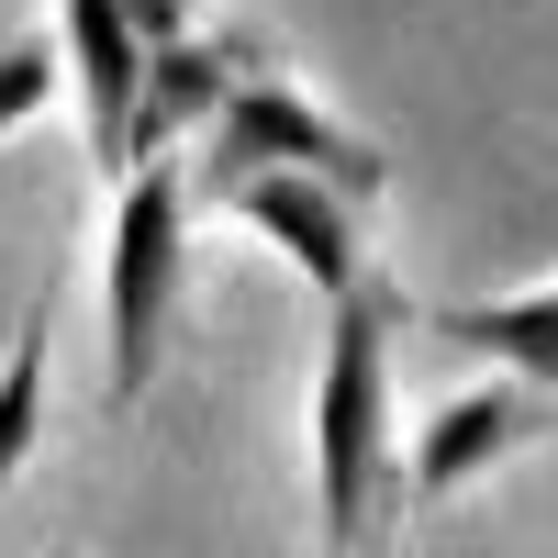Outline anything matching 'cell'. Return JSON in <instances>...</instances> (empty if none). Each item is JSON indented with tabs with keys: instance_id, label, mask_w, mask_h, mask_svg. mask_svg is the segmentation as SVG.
<instances>
[{
	"instance_id": "1",
	"label": "cell",
	"mask_w": 558,
	"mask_h": 558,
	"mask_svg": "<svg viewBox=\"0 0 558 558\" xmlns=\"http://www.w3.org/2000/svg\"><path fill=\"white\" fill-rule=\"evenodd\" d=\"M391 336H402L391 279H368L357 302L324 313V368H313V525H324V558H380L391 502H402Z\"/></svg>"
},
{
	"instance_id": "2",
	"label": "cell",
	"mask_w": 558,
	"mask_h": 558,
	"mask_svg": "<svg viewBox=\"0 0 558 558\" xmlns=\"http://www.w3.org/2000/svg\"><path fill=\"white\" fill-rule=\"evenodd\" d=\"M179 235H191V157H146L112 179V246H101V357L112 413L146 402L168 324H179Z\"/></svg>"
},
{
	"instance_id": "3",
	"label": "cell",
	"mask_w": 558,
	"mask_h": 558,
	"mask_svg": "<svg viewBox=\"0 0 558 558\" xmlns=\"http://www.w3.org/2000/svg\"><path fill=\"white\" fill-rule=\"evenodd\" d=\"M235 179H324V191H347V202H380L391 157L368 146V134H347L324 101H302V89L279 78V68H257L235 101L213 112V134H202L191 202H223Z\"/></svg>"
},
{
	"instance_id": "4",
	"label": "cell",
	"mask_w": 558,
	"mask_h": 558,
	"mask_svg": "<svg viewBox=\"0 0 558 558\" xmlns=\"http://www.w3.org/2000/svg\"><path fill=\"white\" fill-rule=\"evenodd\" d=\"M213 213H235L257 246H279V257H291V279H302L324 313L357 302L368 279H380V268H368V235H357V202L324 191V179H235Z\"/></svg>"
},
{
	"instance_id": "5",
	"label": "cell",
	"mask_w": 558,
	"mask_h": 558,
	"mask_svg": "<svg viewBox=\"0 0 558 558\" xmlns=\"http://www.w3.org/2000/svg\"><path fill=\"white\" fill-rule=\"evenodd\" d=\"M547 425H558V391H536V380L447 391V402L425 413V436L402 447V492H413V502H447V492H470L481 470H502V458L547 447Z\"/></svg>"
},
{
	"instance_id": "6",
	"label": "cell",
	"mask_w": 558,
	"mask_h": 558,
	"mask_svg": "<svg viewBox=\"0 0 558 558\" xmlns=\"http://www.w3.org/2000/svg\"><path fill=\"white\" fill-rule=\"evenodd\" d=\"M257 68H268V45H257L246 23H223V34H202V45H168V57H146V101H134V146H123V168L179 157L191 134H213V112L235 101Z\"/></svg>"
},
{
	"instance_id": "7",
	"label": "cell",
	"mask_w": 558,
	"mask_h": 558,
	"mask_svg": "<svg viewBox=\"0 0 558 558\" xmlns=\"http://www.w3.org/2000/svg\"><path fill=\"white\" fill-rule=\"evenodd\" d=\"M436 336L470 347V357H502V368H514V380H536V391H558V279L502 291V302H447Z\"/></svg>"
},
{
	"instance_id": "8",
	"label": "cell",
	"mask_w": 558,
	"mask_h": 558,
	"mask_svg": "<svg viewBox=\"0 0 558 558\" xmlns=\"http://www.w3.org/2000/svg\"><path fill=\"white\" fill-rule=\"evenodd\" d=\"M34 436H45V302L12 324V357H0V492L34 458Z\"/></svg>"
},
{
	"instance_id": "9",
	"label": "cell",
	"mask_w": 558,
	"mask_h": 558,
	"mask_svg": "<svg viewBox=\"0 0 558 558\" xmlns=\"http://www.w3.org/2000/svg\"><path fill=\"white\" fill-rule=\"evenodd\" d=\"M57 45H45V34H23V45H0V134H23L45 101H57Z\"/></svg>"
},
{
	"instance_id": "10",
	"label": "cell",
	"mask_w": 558,
	"mask_h": 558,
	"mask_svg": "<svg viewBox=\"0 0 558 558\" xmlns=\"http://www.w3.org/2000/svg\"><path fill=\"white\" fill-rule=\"evenodd\" d=\"M123 23H134V45L146 57H168V45H202V34H223L202 0H123Z\"/></svg>"
}]
</instances>
